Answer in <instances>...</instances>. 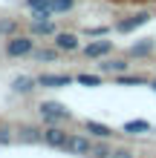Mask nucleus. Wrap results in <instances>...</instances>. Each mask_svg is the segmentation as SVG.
<instances>
[{"label": "nucleus", "mask_w": 156, "mask_h": 158, "mask_svg": "<svg viewBox=\"0 0 156 158\" xmlns=\"http://www.w3.org/2000/svg\"><path fill=\"white\" fill-rule=\"evenodd\" d=\"M38 115L43 124H67V121H72V109L61 101H41Z\"/></svg>", "instance_id": "f257e3e1"}, {"label": "nucleus", "mask_w": 156, "mask_h": 158, "mask_svg": "<svg viewBox=\"0 0 156 158\" xmlns=\"http://www.w3.org/2000/svg\"><path fill=\"white\" fill-rule=\"evenodd\" d=\"M35 40H38V38H32L29 32H26V35H12V38H6V46H3L6 58H29V55L35 52Z\"/></svg>", "instance_id": "f03ea898"}, {"label": "nucleus", "mask_w": 156, "mask_h": 158, "mask_svg": "<svg viewBox=\"0 0 156 158\" xmlns=\"http://www.w3.org/2000/svg\"><path fill=\"white\" fill-rule=\"evenodd\" d=\"M93 135H84V132H69L67 135V144H64V152L67 155H78V158H90V150H93Z\"/></svg>", "instance_id": "7ed1b4c3"}, {"label": "nucleus", "mask_w": 156, "mask_h": 158, "mask_svg": "<svg viewBox=\"0 0 156 158\" xmlns=\"http://www.w3.org/2000/svg\"><path fill=\"white\" fill-rule=\"evenodd\" d=\"M116 49V40H110V38H90V43L81 46V55H84L87 60H101L107 58V55H113Z\"/></svg>", "instance_id": "20e7f679"}, {"label": "nucleus", "mask_w": 156, "mask_h": 158, "mask_svg": "<svg viewBox=\"0 0 156 158\" xmlns=\"http://www.w3.org/2000/svg\"><path fill=\"white\" fill-rule=\"evenodd\" d=\"M150 20H153L150 12H133V15L122 17V20H116L113 32H118V35H130V32H136V29H142V26H148Z\"/></svg>", "instance_id": "39448f33"}, {"label": "nucleus", "mask_w": 156, "mask_h": 158, "mask_svg": "<svg viewBox=\"0 0 156 158\" xmlns=\"http://www.w3.org/2000/svg\"><path fill=\"white\" fill-rule=\"evenodd\" d=\"M67 135H69V132H67L61 124H43V138H41V144L49 147V150H64Z\"/></svg>", "instance_id": "423d86ee"}, {"label": "nucleus", "mask_w": 156, "mask_h": 158, "mask_svg": "<svg viewBox=\"0 0 156 158\" xmlns=\"http://www.w3.org/2000/svg\"><path fill=\"white\" fill-rule=\"evenodd\" d=\"M69 83H75V75H67V72H43V75H38V86H43V89H64Z\"/></svg>", "instance_id": "0eeeda50"}, {"label": "nucleus", "mask_w": 156, "mask_h": 158, "mask_svg": "<svg viewBox=\"0 0 156 158\" xmlns=\"http://www.w3.org/2000/svg\"><path fill=\"white\" fill-rule=\"evenodd\" d=\"M52 43L58 46L61 52H67V55H72V52H81V46H84V43H81V38H78L75 32H61V29L55 32Z\"/></svg>", "instance_id": "6e6552de"}, {"label": "nucleus", "mask_w": 156, "mask_h": 158, "mask_svg": "<svg viewBox=\"0 0 156 158\" xmlns=\"http://www.w3.org/2000/svg\"><path fill=\"white\" fill-rule=\"evenodd\" d=\"M130 69V60L127 58H101V63H98V72L101 75H122V72Z\"/></svg>", "instance_id": "1a4fd4ad"}, {"label": "nucleus", "mask_w": 156, "mask_h": 158, "mask_svg": "<svg viewBox=\"0 0 156 158\" xmlns=\"http://www.w3.org/2000/svg\"><path fill=\"white\" fill-rule=\"evenodd\" d=\"M43 138V127L38 124H20L17 127V141L20 144H41Z\"/></svg>", "instance_id": "9d476101"}, {"label": "nucleus", "mask_w": 156, "mask_h": 158, "mask_svg": "<svg viewBox=\"0 0 156 158\" xmlns=\"http://www.w3.org/2000/svg\"><path fill=\"white\" fill-rule=\"evenodd\" d=\"M55 32H58V26L55 20H29V35L32 38H55Z\"/></svg>", "instance_id": "9b49d317"}, {"label": "nucleus", "mask_w": 156, "mask_h": 158, "mask_svg": "<svg viewBox=\"0 0 156 158\" xmlns=\"http://www.w3.org/2000/svg\"><path fill=\"white\" fill-rule=\"evenodd\" d=\"M84 129H87V132L96 138V141H110V138L116 135V132H113V127L101 124V121H90V118L84 121Z\"/></svg>", "instance_id": "f8f14e48"}, {"label": "nucleus", "mask_w": 156, "mask_h": 158, "mask_svg": "<svg viewBox=\"0 0 156 158\" xmlns=\"http://www.w3.org/2000/svg\"><path fill=\"white\" fill-rule=\"evenodd\" d=\"M35 89H38V78H29V75L12 78V92L15 95H32Z\"/></svg>", "instance_id": "ddd939ff"}, {"label": "nucleus", "mask_w": 156, "mask_h": 158, "mask_svg": "<svg viewBox=\"0 0 156 158\" xmlns=\"http://www.w3.org/2000/svg\"><path fill=\"white\" fill-rule=\"evenodd\" d=\"M122 132L124 135H145V132H150V121L130 118V121H124V124H122Z\"/></svg>", "instance_id": "4468645a"}, {"label": "nucleus", "mask_w": 156, "mask_h": 158, "mask_svg": "<svg viewBox=\"0 0 156 158\" xmlns=\"http://www.w3.org/2000/svg\"><path fill=\"white\" fill-rule=\"evenodd\" d=\"M58 55H64V52L52 43V46H41V49L35 46V52L29 55V58H35L38 63H52V60H58Z\"/></svg>", "instance_id": "2eb2a0df"}, {"label": "nucleus", "mask_w": 156, "mask_h": 158, "mask_svg": "<svg viewBox=\"0 0 156 158\" xmlns=\"http://www.w3.org/2000/svg\"><path fill=\"white\" fill-rule=\"evenodd\" d=\"M156 52V40L153 38H145V40H139V43H133L130 46V58H150V55Z\"/></svg>", "instance_id": "dca6fc26"}, {"label": "nucleus", "mask_w": 156, "mask_h": 158, "mask_svg": "<svg viewBox=\"0 0 156 158\" xmlns=\"http://www.w3.org/2000/svg\"><path fill=\"white\" fill-rule=\"evenodd\" d=\"M150 78L145 75H133V72H122V75H113V83L116 86H145Z\"/></svg>", "instance_id": "f3484780"}, {"label": "nucleus", "mask_w": 156, "mask_h": 158, "mask_svg": "<svg viewBox=\"0 0 156 158\" xmlns=\"http://www.w3.org/2000/svg\"><path fill=\"white\" fill-rule=\"evenodd\" d=\"M75 83L90 86V89H98L104 83V75H101V72H78V75H75Z\"/></svg>", "instance_id": "a211bd4d"}, {"label": "nucleus", "mask_w": 156, "mask_h": 158, "mask_svg": "<svg viewBox=\"0 0 156 158\" xmlns=\"http://www.w3.org/2000/svg\"><path fill=\"white\" fill-rule=\"evenodd\" d=\"M17 141V127L6 124V121H0V147H9Z\"/></svg>", "instance_id": "6ab92c4d"}, {"label": "nucleus", "mask_w": 156, "mask_h": 158, "mask_svg": "<svg viewBox=\"0 0 156 158\" xmlns=\"http://www.w3.org/2000/svg\"><path fill=\"white\" fill-rule=\"evenodd\" d=\"M113 155V147H110V141H96L93 150H90V158H110Z\"/></svg>", "instance_id": "aec40b11"}, {"label": "nucleus", "mask_w": 156, "mask_h": 158, "mask_svg": "<svg viewBox=\"0 0 156 158\" xmlns=\"http://www.w3.org/2000/svg\"><path fill=\"white\" fill-rule=\"evenodd\" d=\"M0 35H3V38L17 35V20L15 17H0Z\"/></svg>", "instance_id": "412c9836"}, {"label": "nucleus", "mask_w": 156, "mask_h": 158, "mask_svg": "<svg viewBox=\"0 0 156 158\" xmlns=\"http://www.w3.org/2000/svg\"><path fill=\"white\" fill-rule=\"evenodd\" d=\"M75 9V0H52V12L55 15H69Z\"/></svg>", "instance_id": "4be33fe9"}, {"label": "nucleus", "mask_w": 156, "mask_h": 158, "mask_svg": "<svg viewBox=\"0 0 156 158\" xmlns=\"http://www.w3.org/2000/svg\"><path fill=\"white\" fill-rule=\"evenodd\" d=\"M110 32H113L110 26H93V29L87 26V29H84V35H87V38H107Z\"/></svg>", "instance_id": "5701e85b"}, {"label": "nucleus", "mask_w": 156, "mask_h": 158, "mask_svg": "<svg viewBox=\"0 0 156 158\" xmlns=\"http://www.w3.org/2000/svg\"><path fill=\"white\" fill-rule=\"evenodd\" d=\"M23 6L35 12V9H52V0H23Z\"/></svg>", "instance_id": "b1692460"}, {"label": "nucleus", "mask_w": 156, "mask_h": 158, "mask_svg": "<svg viewBox=\"0 0 156 158\" xmlns=\"http://www.w3.org/2000/svg\"><path fill=\"white\" fill-rule=\"evenodd\" d=\"M110 158H136V152L130 150V147H113V155Z\"/></svg>", "instance_id": "393cba45"}, {"label": "nucleus", "mask_w": 156, "mask_h": 158, "mask_svg": "<svg viewBox=\"0 0 156 158\" xmlns=\"http://www.w3.org/2000/svg\"><path fill=\"white\" fill-rule=\"evenodd\" d=\"M49 17H55V12H52V9H35L29 20H49Z\"/></svg>", "instance_id": "a878e982"}, {"label": "nucleus", "mask_w": 156, "mask_h": 158, "mask_svg": "<svg viewBox=\"0 0 156 158\" xmlns=\"http://www.w3.org/2000/svg\"><path fill=\"white\" fill-rule=\"evenodd\" d=\"M148 86H150V89L156 92V78H150V81H148Z\"/></svg>", "instance_id": "bb28decb"}]
</instances>
